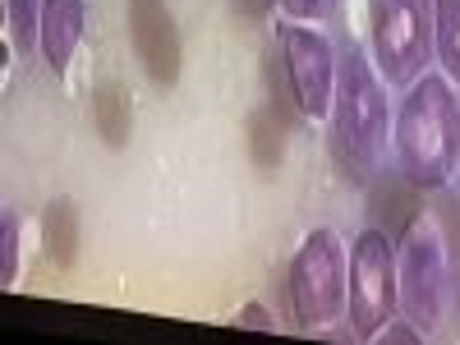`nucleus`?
<instances>
[{"label": "nucleus", "mask_w": 460, "mask_h": 345, "mask_svg": "<svg viewBox=\"0 0 460 345\" xmlns=\"http://www.w3.org/2000/svg\"><path fill=\"white\" fill-rule=\"evenodd\" d=\"M93 115H97V134H102L111 147H125V138H129V97H125L120 84H102V88H97Z\"/></svg>", "instance_id": "nucleus-10"}, {"label": "nucleus", "mask_w": 460, "mask_h": 345, "mask_svg": "<svg viewBox=\"0 0 460 345\" xmlns=\"http://www.w3.org/2000/svg\"><path fill=\"white\" fill-rule=\"evenodd\" d=\"M382 147H387V102L373 79V65L350 51L336 74V97H332V152L341 171L355 184L373 180Z\"/></svg>", "instance_id": "nucleus-2"}, {"label": "nucleus", "mask_w": 460, "mask_h": 345, "mask_svg": "<svg viewBox=\"0 0 460 345\" xmlns=\"http://www.w3.org/2000/svg\"><path fill=\"white\" fill-rule=\"evenodd\" d=\"M129 37L134 51L157 88H175L180 79V32L166 0H129Z\"/></svg>", "instance_id": "nucleus-8"}, {"label": "nucleus", "mask_w": 460, "mask_h": 345, "mask_svg": "<svg viewBox=\"0 0 460 345\" xmlns=\"http://www.w3.org/2000/svg\"><path fill=\"white\" fill-rule=\"evenodd\" d=\"M277 47L286 60V79L295 93V106L304 115H327L332 97H336V74H332V47L327 37L314 28H299V23H281L277 28Z\"/></svg>", "instance_id": "nucleus-7"}, {"label": "nucleus", "mask_w": 460, "mask_h": 345, "mask_svg": "<svg viewBox=\"0 0 460 345\" xmlns=\"http://www.w3.org/2000/svg\"><path fill=\"white\" fill-rule=\"evenodd\" d=\"M47 249H51V262L56 267H69L74 253H79V217L65 199H56L47 208Z\"/></svg>", "instance_id": "nucleus-11"}, {"label": "nucleus", "mask_w": 460, "mask_h": 345, "mask_svg": "<svg viewBox=\"0 0 460 345\" xmlns=\"http://www.w3.org/2000/svg\"><path fill=\"white\" fill-rule=\"evenodd\" d=\"M438 56L460 79V0H438Z\"/></svg>", "instance_id": "nucleus-12"}, {"label": "nucleus", "mask_w": 460, "mask_h": 345, "mask_svg": "<svg viewBox=\"0 0 460 345\" xmlns=\"http://www.w3.org/2000/svg\"><path fill=\"white\" fill-rule=\"evenodd\" d=\"M290 304L304 327H327L345 304V267L332 230H314L290 262Z\"/></svg>", "instance_id": "nucleus-4"}, {"label": "nucleus", "mask_w": 460, "mask_h": 345, "mask_svg": "<svg viewBox=\"0 0 460 345\" xmlns=\"http://www.w3.org/2000/svg\"><path fill=\"white\" fill-rule=\"evenodd\" d=\"M373 56L392 84H410L429 60V5L424 0H368Z\"/></svg>", "instance_id": "nucleus-6"}, {"label": "nucleus", "mask_w": 460, "mask_h": 345, "mask_svg": "<svg viewBox=\"0 0 460 345\" xmlns=\"http://www.w3.org/2000/svg\"><path fill=\"white\" fill-rule=\"evenodd\" d=\"M396 281H401V314L414 323V332H438L447 314V249L429 217H414L401 235L396 258Z\"/></svg>", "instance_id": "nucleus-3"}, {"label": "nucleus", "mask_w": 460, "mask_h": 345, "mask_svg": "<svg viewBox=\"0 0 460 345\" xmlns=\"http://www.w3.org/2000/svg\"><path fill=\"white\" fill-rule=\"evenodd\" d=\"M5 10H10V37H14V47L28 56L32 37H42V10H37V0H5Z\"/></svg>", "instance_id": "nucleus-13"}, {"label": "nucleus", "mask_w": 460, "mask_h": 345, "mask_svg": "<svg viewBox=\"0 0 460 345\" xmlns=\"http://www.w3.org/2000/svg\"><path fill=\"white\" fill-rule=\"evenodd\" d=\"M456 253H460V217H456Z\"/></svg>", "instance_id": "nucleus-17"}, {"label": "nucleus", "mask_w": 460, "mask_h": 345, "mask_svg": "<svg viewBox=\"0 0 460 345\" xmlns=\"http://www.w3.org/2000/svg\"><path fill=\"white\" fill-rule=\"evenodd\" d=\"M281 5H286V14H295V19H314V14L327 10V0H281Z\"/></svg>", "instance_id": "nucleus-16"}, {"label": "nucleus", "mask_w": 460, "mask_h": 345, "mask_svg": "<svg viewBox=\"0 0 460 345\" xmlns=\"http://www.w3.org/2000/svg\"><path fill=\"white\" fill-rule=\"evenodd\" d=\"M249 138H253L258 162L277 166V157H281V125L272 120V115H253V120H249Z\"/></svg>", "instance_id": "nucleus-14"}, {"label": "nucleus", "mask_w": 460, "mask_h": 345, "mask_svg": "<svg viewBox=\"0 0 460 345\" xmlns=\"http://www.w3.org/2000/svg\"><path fill=\"white\" fill-rule=\"evenodd\" d=\"M84 37V0H42V56L56 74L69 69Z\"/></svg>", "instance_id": "nucleus-9"}, {"label": "nucleus", "mask_w": 460, "mask_h": 345, "mask_svg": "<svg viewBox=\"0 0 460 345\" xmlns=\"http://www.w3.org/2000/svg\"><path fill=\"white\" fill-rule=\"evenodd\" d=\"M396 258L387 230H364L350 249V327L355 336H377L396 314Z\"/></svg>", "instance_id": "nucleus-5"}, {"label": "nucleus", "mask_w": 460, "mask_h": 345, "mask_svg": "<svg viewBox=\"0 0 460 345\" xmlns=\"http://www.w3.org/2000/svg\"><path fill=\"white\" fill-rule=\"evenodd\" d=\"M19 272V221L5 217V258H0V281H14Z\"/></svg>", "instance_id": "nucleus-15"}, {"label": "nucleus", "mask_w": 460, "mask_h": 345, "mask_svg": "<svg viewBox=\"0 0 460 345\" xmlns=\"http://www.w3.org/2000/svg\"><path fill=\"white\" fill-rule=\"evenodd\" d=\"M396 157L419 189H442L460 162V106L442 79L414 84L396 120Z\"/></svg>", "instance_id": "nucleus-1"}]
</instances>
